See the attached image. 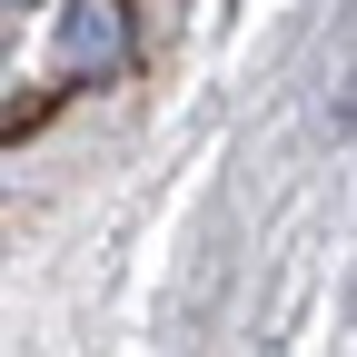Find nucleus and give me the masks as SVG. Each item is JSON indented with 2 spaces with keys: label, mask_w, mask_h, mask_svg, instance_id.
Returning a JSON list of instances; mask_svg holds the SVG:
<instances>
[{
  "label": "nucleus",
  "mask_w": 357,
  "mask_h": 357,
  "mask_svg": "<svg viewBox=\"0 0 357 357\" xmlns=\"http://www.w3.org/2000/svg\"><path fill=\"white\" fill-rule=\"evenodd\" d=\"M129 10L119 0H0V149L30 139L79 89L119 79Z\"/></svg>",
  "instance_id": "1"
}]
</instances>
